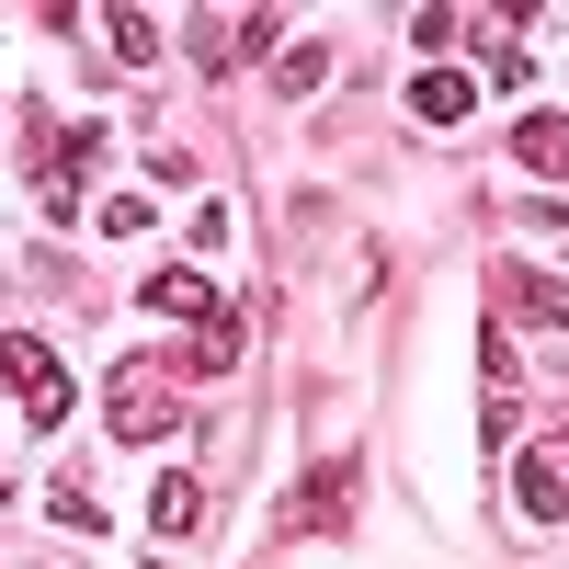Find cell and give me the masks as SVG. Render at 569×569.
Returning <instances> with one entry per match:
<instances>
[{
    "label": "cell",
    "instance_id": "obj_1",
    "mask_svg": "<svg viewBox=\"0 0 569 569\" xmlns=\"http://www.w3.org/2000/svg\"><path fill=\"white\" fill-rule=\"evenodd\" d=\"M0 388L23 399V421H34V433H58V421L80 410V388H69V365L46 353L34 330H0Z\"/></svg>",
    "mask_w": 569,
    "mask_h": 569
},
{
    "label": "cell",
    "instance_id": "obj_2",
    "mask_svg": "<svg viewBox=\"0 0 569 569\" xmlns=\"http://www.w3.org/2000/svg\"><path fill=\"white\" fill-rule=\"evenodd\" d=\"M103 421H114L126 445H160L171 421H182V376H171V365H149V353H137V365H114V388H103Z\"/></svg>",
    "mask_w": 569,
    "mask_h": 569
},
{
    "label": "cell",
    "instance_id": "obj_3",
    "mask_svg": "<svg viewBox=\"0 0 569 569\" xmlns=\"http://www.w3.org/2000/svg\"><path fill=\"white\" fill-rule=\"evenodd\" d=\"M91 171H103V126H46V149H34V194H46V217H80V194H91Z\"/></svg>",
    "mask_w": 569,
    "mask_h": 569
},
{
    "label": "cell",
    "instance_id": "obj_4",
    "mask_svg": "<svg viewBox=\"0 0 569 569\" xmlns=\"http://www.w3.org/2000/svg\"><path fill=\"white\" fill-rule=\"evenodd\" d=\"M512 512H525V525H558V512H569V421L547 445L512 456Z\"/></svg>",
    "mask_w": 569,
    "mask_h": 569
},
{
    "label": "cell",
    "instance_id": "obj_5",
    "mask_svg": "<svg viewBox=\"0 0 569 569\" xmlns=\"http://www.w3.org/2000/svg\"><path fill=\"white\" fill-rule=\"evenodd\" d=\"M137 308H149V319H194V330H206V319H217L228 297H217V284H206L194 262H160L149 284H137Z\"/></svg>",
    "mask_w": 569,
    "mask_h": 569
},
{
    "label": "cell",
    "instance_id": "obj_6",
    "mask_svg": "<svg viewBox=\"0 0 569 569\" xmlns=\"http://www.w3.org/2000/svg\"><path fill=\"white\" fill-rule=\"evenodd\" d=\"M501 308L536 319V330H569V273H547V262H501Z\"/></svg>",
    "mask_w": 569,
    "mask_h": 569
},
{
    "label": "cell",
    "instance_id": "obj_7",
    "mask_svg": "<svg viewBox=\"0 0 569 569\" xmlns=\"http://www.w3.org/2000/svg\"><path fill=\"white\" fill-rule=\"evenodd\" d=\"M410 114H421V126H467V114H479V80H467V69H445V58H433V69L410 80Z\"/></svg>",
    "mask_w": 569,
    "mask_h": 569
},
{
    "label": "cell",
    "instance_id": "obj_8",
    "mask_svg": "<svg viewBox=\"0 0 569 569\" xmlns=\"http://www.w3.org/2000/svg\"><path fill=\"white\" fill-rule=\"evenodd\" d=\"M512 160H525L536 182H569V114H547V103H536L525 126H512Z\"/></svg>",
    "mask_w": 569,
    "mask_h": 569
},
{
    "label": "cell",
    "instance_id": "obj_9",
    "mask_svg": "<svg viewBox=\"0 0 569 569\" xmlns=\"http://www.w3.org/2000/svg\"><path fill=\"white\" fill-rule=\"evenodd\" d=\"M149 525H160V547H182V536L206 525V479H194V467H171V479L149 490Z\"/></svg>",
    "mask_w": 569,
    "mask_h": 569
},
{
    "label": "cell",
    "instance_id": "obj_10",
    "mask_svg": "<svg viewBox=\"0 0 569 569\" xmlns=\"http://www.w3.org/2000/svg\"><path fill=\"white\" fill-rule=\"evenodd\" d=\"M240 353H251V319H240V308H217V319L194 330V353H182V365H194V376H228Z\"/></svg>",
    "mask_w": 569,
    "mask_h": 569
},
{
    "label": "cell",
    "instance_id": "obj_11",
    "mask_svg": "<svg viewBox=\"0 0 569 569\" xmlns=\"http://www.w3.org/2000/svg\"><path fill=\"white\" fill-rule=\"evenodd\" d=\"M103 46H114L126 69H149V58H160V23H149V12H126V0H114V12H103Z\"/></svg>",
    "mask_w": 569,
    "mask_h": 569
},
{
    "label": "cell",
    "instance_id": "obj_12",
    "mask_svg": "<svg viewBox=\"0 0 569 569\" xmlns=\"http://www.w3.org/2000/svg\"><path fill=\"white\" fill-rule=\"evenodd\" d=\"M46 512H58L69 536H103V501H91V479H58V490H46Z\"/></svg>",
    "mask_w": 569,
    "mask_h": 569
},
{
    "label": "cell",
    "instance_id": "obj_13",
    "mask_svg": "<svg viewBox=\"0 0 569 569\" xmlns=\"http://www.w3.org/2000/svg\"><path fill=\"white\" fill-rule=\"evenodd\" d=\"M330 80V46H284V58H273V91H319Z\"/></svg>",
    "mask_w": 569,
    "mask_h": 569
},
{
    "label": "cell",
    "instance_id": "obj_14",
    "mask_svg": "<svg viewBox=\"0 0 569 569\" xmlns=\"http://www.w3.org/2000/svg\"><path fill=\"white\" fill-rule=\"evenodd\" d=\"M342 490H353V467H319L308 479V525H342Z\"/></svg>",
    "mask_w": 569,
    "mask_h": 569
},
{
    "label": "cell",
    "instance_id": "obj_15",
    "mask_svg": "<svg viewBox=\"0 0 569 569\" xmlns=\"http://www.w3.org/2000/svg\"><path fill=\"white\" fill-rule=\"evenodd\" d=\"M91 240H149V206H137V194H114L103 217H91Z\"/></svg>",
    "mask_w": 569,
    "mask_h": 569
}]
</instances>
